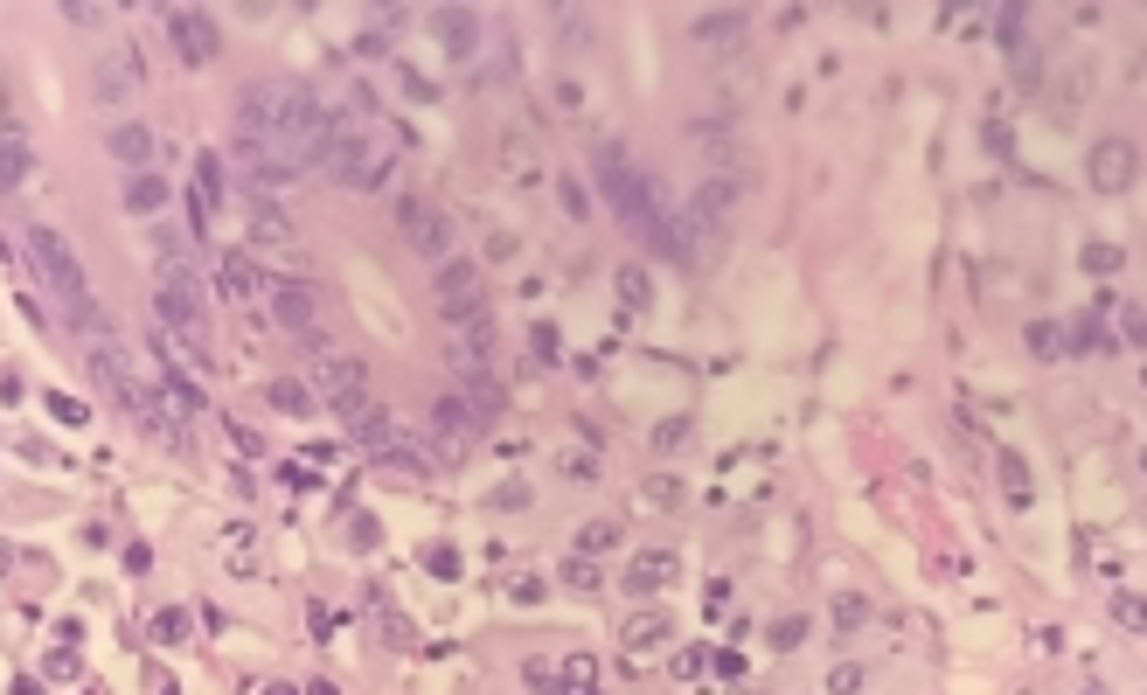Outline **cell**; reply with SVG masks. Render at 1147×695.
Instances as JSON below:
<instances>
[{
  "instance_id": "obj_15",
  "label": "cell",
  "mask_w": 1147,
  "mask_h": 695,
  "mask_svg": "<svg viewBox=\"0 0 1147 695\" xmlns=\"http://www.w3.org/2000/svg\"><path fill=\"white\" fill-rule=\"evenodd\" d=\"M835 619H842V626H862V619H869V605H862L856 591H842V598H835Z\"/></svg>"
},
{
  "instance_id": "obj_10",
  "label": "cell",
  "mask_w": 1147,
  "mask_h": 695,
  "mask_svg": "<svg viewBox=\"0 0 1147 695\" xmlns=\"http://www.w3.org/2000/svg\"><path fill=\"white\" fill-rule=\"evenodd\" d=\"M1078 265H1085V272H1092V278L1120 272V244H1085V251H1078Z\"/></svg>"
},
{
  "instance_id": "obj_5",
  "label": "cell",
  "mask_w": 1147,
  "mask_h": 695,
  "mask_svg": "<svg viewBox=\"0 0 1147 695\" xmlns=\"http://www.w3.org/2000/svg\"><path fill=\"white\" fill-rule=\"evenodd\" d=\"M744 14L737 7H717V14H696V42H737Z\"/></svg>"
},
{
  "instance_id": "obj_4",
  "label": "cell",
  "mask_w": 1147,
  "mask_h": 695,
  "mask_svg": "<svg viewBox=\"0 0 1147 695\" xmlns=\"http://www.w3.org/2000/svg\"><path fill=\"white\" fill-rule=\"evenodd\" d=\"M730 209H737V181H730V174L703 181V195H696V216H710V223H717V216H730Z\"/></svg>"
},
{
  "instance_id": "obj_13",
  "label": "cell",
  "mask_w": 1147,
  "mask_h": 695,
  "mask_svg": "<svg viewBox=\"0 0 1147 695\" xmlns=\"http://www.w3.org/2000/svg\"><path fill=\"white\" fill-rule=\"evenodd\" d=\"M800 640H807V619H800V612H793V619H779V626H772V647H786V654H793V647H800Z\"/></svg>"
},
{
  "instance_id": "obj_17",
  "label": "cell",
  "mask_w": 1147,
  "mask_h": 695,
  "mask_svg": "<svg viewBox=\"0 0 1147 695\" xmlns=\"http://www.w3.org/2000/svg\"><path fill=\"white\" fill-rule=\"evenodd\" d=\"M1141 473H1147V445H1141Z\"/></svg>"
},
{
  "instance_id": "obj_2",
  "label": "cell",
  "mask_w": 1147,
  "mask_h": 695,
  "mask_svg": "<svg viewBox=\"0 0 1147 695\" xmlns=\"http://www.w3.org/2000/svg\"><path fill=\"white\" fill-rule=\"evenodd\" d=\"M1134 174H1141V153H1134L1127 133H1106V139L1085 146V181H1092V195H1127Z\"/></svg>"
},
{
  "instance_id": "obj_9",
  "label": "cell",
  "mask_w": 1147,
  "mask_h": 695,
  "mask_svg": "<svg viewBox=\"0 0 1147 695\" xmlns=\"http://www.w3.org/2000/svg\"><path fill=\"white\" fill-rule=\"evenodd\" d=\"M1071 348H1078V355H1106V348H1113V334H1106L1099 320H1078V327H1071Z\"/></svg>"
},
{
  "instance_id": "obj_7",
  "label": "cell",
  "mask_w": 1147,
  "mask_h": 695,
  "mask_svg": "<svg viewBox=\"0 0 1147 695\" xmlns=\"http://www.w3.org/2000/svg\"><path fill=\"white\" fill-rule=\"evenodd\" d=\"M668 633H675V626H668L661 612H647V619H633V626H626V647H633V654H654Z\"/></svg>"
},
{
  "instance_id": "obj_12",
  "label": "cell",
  "mask_w": 1147,
  "mask_h": 695,
  "mask_svg": "<svg viewBox=\"0 0 1147 695\" xmlns=\"http://www.w3.org/2000/svg\"><path fill=\"white\" fill-rule=\"evenodd\" d=\"M862 682H869V675H862L856 661H842V668L828 675V695H862Z\"/></svg>"
},
{
  "instance_id": "obj_3",
  "label": "cell",
  "mask_w": 1147,
  "mask_h": 695,
  "mask_svg": "<svg viewBox=\"0 0 1147 695\" xmlns=\"http://www.w3.org/2000/svg\"><path fill=\"white\" fill-rule=\"evenodd\" d=\"M675 570H682L675 550H640V556H633V591H640V598H647V591H668Z\"/></svg>"
},
{
  "instance_id": "obj_6",
  "label": "cell",
  "mask_w": 1147,
  "mask_h": 695,
  "mask_svg": "<svg viewBox=\"0 0 1147 695\" xmlns=\"http://www.w3.org/2000/svg\"><path fill=\"white\" fill-rule=\"evenodd\" d=\"M1022 341H1029V355H1036V362H1057V355H1064V327H1057V320H1029V334H1022Z\"/></svg>"
},
{
  "instance_id": "obj_14",
  "label": "cell",
  "mask_w": 1147,
  "mask_h": 695,
  "mask_svg": "<svg viewBox=\"0 0 1147 695\" xmlns=\"http://www.w3.org/2000/svg\"><path fill=\"white\" fill-rule=\"evenodd\" d=\"M647 292H654L647 272H619V299H626V306H647Z\"/></svg>"
},
{
  "instance_id": "obj_16",
  "label": "cell",
  "mask_w": 1147,
  "mask_h": 695,
  "mask_svg": "<svg viewBox=\"0 0 1147 695\" xmlns=\"http://www.w3.org/2000/svg\"><path fill=\"white\" fill-rule=\"evenodd\" d=\"M1127 341H1147V313H1134V306H1127Z\"/></svg>"
},
{
  "instance_id": "obj_1",
  "label": "cell",
  "mask_w": 1147,
  "mask_h": 695,
  "mask_svg": "<svg viewBox=\"0 0 1147 695\" xmlns=\"http://www.w3.org/2000/svg\"><path fill=\"white\" fill-rule=\"evenodd\" d=\"M35 265H42V278H49V292H63V313H70L77 327H98V313H91V292H84V278H77V258H70V244H63V237L35 230Z\"/></svg>"
},
{
  "instance_id": "obj_11",
  "label": "cell",
  "mask_w": 1147,
  "mask_h": 695,
  "mask_svg": "<svg viewBox=\"0 0 1147 695\" xmlns=\"http://www.w3.org/2000/svg\"><path fill=\"white\" fill-rule=\"evenodd\" d=\"M1002 487H1008V501H1015V508H1029V480H1022V459H1015V452L1002 459Z\"/></svg>"
},
{
  "instance_id": "obj_8",
  "label": "cell",
  "mask_w": 1147,
  "mask_h": 695,
  "mask_svg": "<svg viewBox=\"0 0 1147 695\" xmlns=\"http://www.w3.org/2000/svg\"><path fill=\"white\" fill-rule=\"evenodd\" d=\"M1106 605H1113V619H1120L1127 633H1147V598H1141V591H1127V584H1120Z\"/></svg>"
}]
</instances>
